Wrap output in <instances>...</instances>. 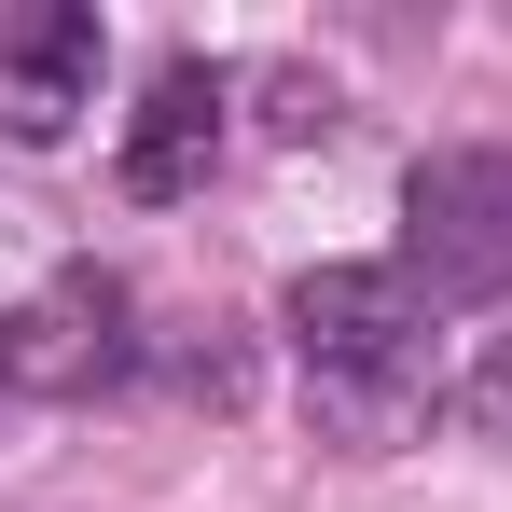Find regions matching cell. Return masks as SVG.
Returning a JSON list of instances; mask_svg holds the SVG:
<instances>
[{"mask_svg": "<svg viewBox=\"0 0 512 512\" xmlns=\"http://www.w3.org/2000/svg\"><path fill=\"white\" fill-rule=\"evenodd\" d=\"M42 277H56V250L28 236V208H0V319H14V305H28Z\"/></svg>", "mask_w": 512, "mask_h": 512, "instance_id": "8992f818", "label": "cell"}, {"mask_svg": "<svg viewBox=\"0 0 512 512\" xmlns=\"http://www.w3.org/2000/svg\"><path fill=\"white\" fill-rule=\"evenodd\" d=\"M291 360H305V402L333 443L388 457L402 429L429 416V305L402 291V263H319L291 277Z\"/></svg>", "mask_w": 512, "mask_h": 512, "instance_id": "6da1fadb", "label": "cell"}, {"mask_svg": "<svg viewBox=\"0 0 512 512\" xmlns=\"http://www.w3.org/2000/svg\"><path fill=\"white\" fill-rule=\"evenodd\" d=\"M208 153H222V84L180 56V70H153V97H139V125H125V194H194L208 180Z\"/></svg>", "mask_w": 512, "mask_h": 512, "instance_id": "5b68a950", "label": "cell"}, {"mask_svg": "<svg viewBox=\"0 0 512 512\" xmlns=\"http://www.w3.org/2000/svg\"><path fill=\"white\" fill-rule=\"evenodd\" d=\"M402 291L416 305H512V153L457 139L402 180Z\"/></svg>", "mask_w": 512, "mask_h": 512, "instance_id": "7a4b0ae2", "label": "cell"}, {"mask_svg": "<svg viewBox=\"0 0 512 512\" xmlns=\"http://www.w3.org/2000/svg\"><path fill=\"white\" fill-rule=\"evenodd\" d=\"M97 70H111V42H97L84 0H28V14H0V139H70L97 111Z\"/></svg>", "mask_w": 512, "mask_h": 512, "instance_id": "277c9868", "label": "cell"}, {"mask_svg": "<svg viewBox=\"0 0 512 512\" xmlns=\"http://www.w3.org/2000/svg\"><path fill=\"white\" fill-rule=\"evenodd\" d=\"M125 374V277L111 263H56L14 319H0V388L14 402H84Z\"/></svg>", "mask_w": 512, "mask_h": 512, "instance_id": "3957f363", "label": "cell"}]
</instances>
